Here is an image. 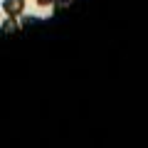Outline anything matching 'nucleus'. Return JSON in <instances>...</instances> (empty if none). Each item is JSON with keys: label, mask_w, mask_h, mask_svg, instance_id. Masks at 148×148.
Returning a JSON list of instances; mask_svg holds the SVG:
<instances>
[{"label": "nucleus", "mask_w": 148, "mask_h": 148, "mask_svg": "<svg viewBox=\"0 0 148 148\" xmlns=\"http://www.w3.org/2000/svg\"><path fill=\"white\" fill-rule=\"evenodd\" d=\"M0 10H5V15H12V17H20L25 12V0H5Z\"/></svg>", "instance_id": "obj_1"}, {"label": "nucleus", "mask_w": 148, "mask_h": 148, "mask_svg": "<svg viewBox=\"0 0 148 148\" xmlns=\"http://www.w3.org/2000/svg\"><path fill=\"white\" fill-rule=\"evenodd\" d=\"M17 30H20V25H17V17L8 15L5 22H3V35H15Z\"/></svg>", "instance_id": "obj_2"}, {"label": "nucleus", "mask_w": 148, "mask_h": 148, "mask_svg": "<svg viewBox=\"0 0 148 148\" xmlns=\"http://www.w3.org/2000/svg\"><path fill=\"white\" fill-rule=\"evenodd\" d=\"M69 5H72V0H54V3H52V10L54 12H62V10H67Z\"/></svg>", "instance_id": "obj_3"}, {"label": "nucleus", "mask_w": 148, "mask_h": 148, "mask_svg": "<svg viewBox=\"0 0 148 148\" xmlns=\"http://www.w3.org/2000/svg\"><path fill=\"white\" fill-rule=\"evenodd\" d=\"M35 3H37L40 8H52V3H54V0H35Z\"/></svg>", "instance_id": "obj_4"}]
</instances>
